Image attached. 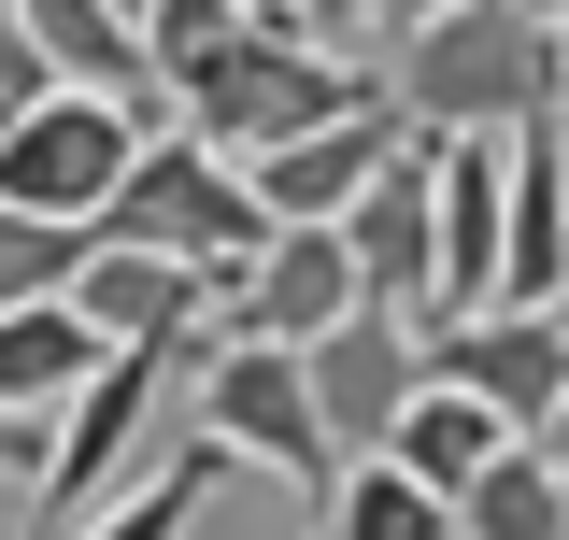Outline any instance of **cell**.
Masks as SVG:
<instances>
[{
	"mask_svg": "<svg viewBox=\"0 0 569 540\" xmlns=\"http://www.w3.org/2000/svg\"><path fill=\"white\" fill-rule=\"evenodd\" d=\"M427 142L441 129H527V114H556V43H541V14L527 0H441L399 29V86H385Z\"/></svg>",
	"mask_w": 569,
	"mask_h": 540,
	"instance_id": "obj_2",
	"label": "cell"
},
{
	"mask_svg": "<svg viewBox=\"0 0 569 540\" xmlns=\"http://www.w3.org/2000/svg\"><path fill=\"white\" fill-rule=\"evenodd\" d=\"M456 540H569V483L541 470V441H498L456 483Z\"/></svg>",
	"mask_w": 569,
	"mask_h": 540,
	"instance_id": "obj_16",
	"label": "cell"
},
{
	"mask_svg": "<svg viewBox=\"0 0 569 540\" xmlns=\"http://www.w3.org/2000/svg\"><path fill=\"white\" fill-rule=\"evenodd\" d=\"M213 483H242V456L186 427V441H171V470H157V483H114V512H100V527H71V540H186Z\"/></svg>",
	"mask_w": 569,
	"mask_h": 540,
	"instance_id": "obj_17",
	"label": "cell"
},
{
	"mask_svg": "<svg viewBox=\"0 0 569 540\" xmlns=\"http://www.w3.org/2000/svg\"><path fill=\"white\" fill-rule=\"evenodd\" d=\"M129 29H142V86H171L186 58H213V43L242 29V0H142Z\"/></svg>",
	"mask_w": 569,
	"mask_h": 540,
	"instance_id": "obj_20",
	"label": "cell"
},
{
	"mask_svg": "<svg viewBox=\"0 0 569 540\" xmlns=\"http://www.w3.org/2000/svg\"><path fill=\"white\" fill-rule=\"evenodd\" d=\"M399 129H413V114H399L385 86H356L342 114H313L299 142H271V157H242V186H257V213H271V228H299V213H342L356 186H370V171L399 157Z\"/></svg>",
	"mask_w": 569,
	"mask_h": 540,
	"instance_id": "obj_12",
	"label": "cell"
},
{
	"mask_svg": "<svg viewBox=\"0 0 569 540\" xmlns=\"http://www.w3.org/2000/svg\"><path fill=\"white\" fill-rule=\"evenodd\" d=\"M171 412V356H142V341H100V370L71 384L58 412H43V470H29V512H43V540H71L114 483H129L142 427Z\"/></svg>",
	"mask_w": 569,
	"mask_h": 540,
	"instance_id": "obj_4",
	"label": "cell"
},
{
	"mask_svg": "<svg viewBox=\"0 0 569 540\" xmlns=\"http://www.w3.org/2000/svg\"><path fill=\"white\" fill-rule=\"evenodd\" d=\"M541 43H556V114H569V14H556V29H541Z\"/></svg>",
	"mask_w": 569,
	"mask_h": 540,
	"instance_id": "obj_24",
	"label": "cell"
},
{
	"mask_svg": "<svg viewBox=\"0 0 569 540\" xmlns=\"http://www.w3.org/2000/svg\"><path fill=\"white\" fill-rule=\"evenodd\" d=\"M556 200H569V157H556Z\"/></svg>",
	"mask_w": 569,
	"mask_h": 540,
	"instance_id": "obj_25",
	"label": "cell"
},
{
	"mask_svg": "<svg viewBox=\"0 0 569 540\" xmlns=\"http://www.w3.org/2000/svg\"><path fill=\"white\" fill-rule=\"evenodd\" d=\"M43 86H58V71H43V58H29V43H14V29H0V129H14V114H29Z\"/></svg>",
	"mask_w": 569,
	"mask_h": 540,
	"instance_id": "obj_22",
	"label": "cell"
},
{
	"mask_svg": "<svg viewBox=\"0 0 569 540\" xmlns=\"http://www.w3.org/2000/svg\"><path fill=\"white\" fill-rule=\"evenodd\" d=\"M527 441H541V470H556V483H569V399H556V412H541V427H527Z\"/></svg>",
	"mask_w": 569,
	"mask_h": 540,
	"instance_id": "obj_23",
	"label": "cell"
},
{
	"mask_svg": "<svg viewBox=\"0 0 569 540\" xmlns=\"http://www.w3.org/2000/svg\"><path fill=\"white\" fill-rule=\"evenodd\" d=\"M186 399H200V441H228L242 470L299 483V498H328V427H313V399H299V341H213L200 370H186Z\"/></svg>",
	"mask_w": 569,
	"mask_h": 540,
	"instance_id": "obj_5",
	"label": "cell"
},
{
	"mask_svg": "<svg viewBox=\"0 0 569 540\" xmlns=\"http://www.w3.org/2000/svg\"><path fill=\"white\" fill-rule=\"evenodd\" d=\"M299 14H313V0H299Z\"/></svg>",
	"mask_w": 569,
	"mask_h": 540,
	"instance_id": "obj_28",
	"label": "cell"
},
{
	"mask_svg": "<svg viewBox=\"0 0 569 540\" xmlns=\"http://www.w3.org/2000/svg\"><path fill=\"white\" fill-rule=\"evenodd\" d=\"M0 29L58 71V86H86V100H157L142 86V29L114 0H0Z\"/></svg>",
	"mask_w": 569,
	"mask_h": 540,
	"instance_id": "obj_13",
	"label": "cell"
},
{
	"mask_svg": "<svg viewBox=\"0 0 569 540\" xmlns=\"http://www.w3.org/2000/svg\"><path fill=\"white\" fill-rule=\"evenodd\" d=\"M157 129V100H86V86H43L14 129H0V213H100V186L129 171V142Z\"/></svg>",
	"mask_w": 569,
	"mask_h": 540,
	"instance_id": "obj_6",
	"label": "cell"
},
{
	"mask_svg": "<svg viewBox=\"0 0 569 540\" xmlns=\"http://www.w3.org/2000/svg\"><path fill=\"white\" fill-rule=\"evenodd\" d=\"M427 171H441V142L399 129V157H385V171L328 213V228H342L356 299H370V313H413V328H427Z\"/></svg>",
	"mask_w": 569,
	"mask_h": 540,
	"instance_id": "obj_11",
	"label": "cell"
},
{
	"mask_svg": "<svg viewBox=\"0 0 569 540\" xmlns=\"http://www.w3.org/2000/svg\"><path fill=\"white\" fill-rule=\"evenodd\" d=\"M71 257H86V228H71V213H0V313L71 299Z\"/></svg>",
	"mask_w": 569,
	"mask_h": 540,
	"instance_id": "obj_19",
	"label": "cell"
},
{
	"mask_svg": "<svg viewBox=\"0 0 569 540\" xmlns=\"http://www.w3.org/2000/svg\"><path fill=\"white\" fill-rule=\"evenodd\" d=\"M413 384H427L413 313H370V299H356L342 328L299 341V399H313V427H328V456H385V427H399Z\"/></svg>",
	"mask_w": 569,
	"mask_h": 540,
	"instance_id": "obj_8",
	"label": "cell"
},
{
	"mask_svg": "<svg viewBox=\"0 0 569 540\" xmlns=\"http://www.w3.org/2000/svg\"><path fill=\"white\" fill-rule=\"evenodd\" d=\"M86 370H100V328H86L71 299H29V313H0V412H58Z\"/></svg>",
	"mask_w": 569,
	"mask_h": 540,
	"instance_id": "obj_15",
	"label": "cell"
},
{
	"mask_svg": "<svg viewBox=\"0 0 569 540\" xmlns=\"http://www.w3.org/2000/svg\"><path fill=\"white\" fill-rule=\"evenodd\" d=\"M114 14H142V0H114Z\"/></svg>",
	"mask_w": 569,
	"mask_h": 540,
	"instance_id": "obj_27",
	"label": "cell"
},
{
	"mask_svg": "<svg viewBox=\"0 0 569 540\" xmlns=\"http://www.w3.org/2000/svg\"><path fill=\"white\" fill-rule=\"evenodd\" d=\"M413 14H441V0H313V43L328 29H413Z\"/></svg>",
	"mask_w": 569,
	"mask_h": 540,
	"instance_id": "obj_21",
	"label": "cell"
},
{
	"mask_svg": "<svg viewBox=\"0 0 569 540\" xmlns=\"http://www.w3.org/2000/svg\"><path fill=\"white\" fill-rule=\"evenodd\" d=\"M71 313H86L100 341H142V356L200 370V356H213V270L129 257V242H86V257H71Z\"/></svg>",
	"mask_w": 569,
	"mask_h": 540,
	"instance_id": "obj_9",
	"label": "cell"
},
{
	"mask_svg": "<svg viewBox=\"0 0 569 540\" xmlns=\"http://www.w3.org/2000/svg\"><path fill=\"white\" fill-rule=\"evenodd\" d=\"M370 71L342 58V43H313V14L299 0H242V29L213 43V58H186L157 100H171V129L213 142V157H271V142H299L313 114H342Z\"/></svg>",
	"mask_w": 569,
	"mask_h": 540,
	"instance_id": "obj_1",
	"label": "cell"
},
{
	"mask_svg": "<svg viewBox=\"0 0 569 540\" xmlns=\"http://www.w3.org/2000/svg\"><path fill=\"white\" fill-rule=\"evenodd\" d=\"M413 356H427V384H470L512 441L569 399V328H556V313H512V299H485V313H427Z\"/></svg>",
	"mask_w": 569,
	"mask_h": 540,
	"instance_id": "obj_7",
	"label": "cell"
},
{
	"mask_svg": "<svg viewBox=\"0 0 569 540\" xmlns=\"http://www.w3.org/2000/svg\"><path fill=\"white\" fill-rule=\"evenodd\" d=\"M498 441H512V427H498V412L470 399V384H413V399H399V427H385V456H399V470H413L427 498H456V483L485 470Z\"/></svg>",
	"mask_w": 569,
	"mask_h": 540,
	"instance_id": "obj_14",
	"label": "cell"
},
{
	"mask_svg": "<svg viewBox=\"0 0 569 540\" xmlns=\"http://www.w3.org/2000/svg\"><path fill=\"white\" fill-rule=\"evenodd\" d=\"M328 540H456V498H427L399 456H342L328 470Z\"/></svg>",
	"mask_w": 569,
	"mask_h": 540,
	"instance_id": "obj_18",
	"label": "cell"
},
{
	"mask_svg": "<svg viewBox=\"0 0 569 540\" xmlns=\"http://www.w3.org/2000/svg\"><path fill=\"white\" fill-rule=\"evenodd\" d=\"M556 328H569V284H556Z\"/></svg>",
	"mask_w": 569,
	"mask_h": 540,
	"instance_id": "obj_26",
	"label": "cell"
},
{
	"mask_svg": "<svg viewBox=\"0 0 569 540\" xmlns=\"http://www.w3.org/2000/svg\"><path fill=\"white\" fill-rule=\"evenodd\" d=\"M356 313V270H342V228L328 213H299V228H271L257 257L228 270V299H213V341H313Z\"/></svg>",
	"mask_w": 569,
	"mask_h": 540,
	"instance_id": "obj_10",
	"label": "cell"
},
{
	"mask_svg": "<svg viewBox=\"0 0 569 540\" xmlns=\"http://www.w3.org/2000/svg\"><path fill=\"white\" fill-rule=\"evenodd\" d=\"M86 242L186 257V270H213V299H228V270L271 242V213H257V186H242V157H213V142H186V129H142L129 171L100 186V213H86Z\"/></svg>",
	"mask_w": 569,
	"mask_h": 540,
	"instance_id": "obj_3",
	"label": "cell"
},
{
	"mask_svg": "<svg viewBox=\"0 0 569 540\" xmlns=\"http://www.w3.org/2000/svg\"><path fill=\"white\" fill-rule=\"evenodd\" d=\"M0 540H14V527H0Z\"/></svg>",
	"mask_w": 569,
	"mask_h": 540,
	"instance_id": "obj_29",
	"label": "cell"
}]
</instances>
